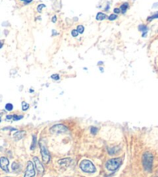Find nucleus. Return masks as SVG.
<instances>
[{
	"mask_svg": "<svg viewBox=\"0 0 158 177\" xmlns=\"http://www.w3.org/2000/svg\"><path fill=\"white\" fill-rule=\"evenodd\" d=\"M143 166L144 169L147 172H151L152 168H153V156L150 152H147L143 155Z\"/></svg>",
	"mask_w": 158,
	"mask_h": 177,
	"instance_id": "obj_1",
	"label": "nucleus"
},
{
	"mask_svg": "<svg viewBox=\"0 0 158 177\" xmlns=\"http://www.w3.org/2000/svg\"><path fill=\"white\" fill-rule=\"evenodd\" d=\"M122 163V158H114L108 160L105 163V168L110 172H115L117 170Z\"/></svg>",
	"mask_w": 158,
	"mask_h": 177,
	"instance_id": "obj_2",
	"label": "nucleus"
},
{
	"mask_svg": "<svg viewBox=\"0 0 158 177\" xmlns=\"http://www.w3.org/2000/svg\"><path fill=\"white\" fill-rule=\"evenodd\" d=\"M79 166H80V169L86 173H94L96 171V168L94 164L88 159L82 160L80 162Z\"/></svg>",
	"mask_w": 158,
	"mask_h": 177,
	"instance_id": "obj_3",
	"label": "nucleus"
},
{
	"mask_svg": "<svg viewBox=\"0 0 158 177\" xmlns=\"http://www.w3.org/2000/svg\"><path fill=\"white\" fill-rule=\"evenodd\" d=\"M40 146H41V152L43 161H44V163H48L50 160V152H49L45 143H44V141H41V142H40Z\"/></svg>",
	"mask_w": 158,
	"mask_h": 177,
	"instance_id": "obj_4",
	"label": "nucleus"
},
{
	"mask_svg": "<svg viewBox=\"0 0 158 177\" xmlns=\"http://www.w3.org/2000/svg\"><path fill=\"white\" fill-rule=\"evenodd\" d=\"M67 127L64 126V124L61 123H58V124H55L50 127V131L51 134H56V135H60V134H65L67 132Z\"/></svg>",
	"mask_w": 158,
	"mask_h": 177,
	"instance_id": "obj_5",
	"label": "nucleus"
},
{
	"mask_svg": "<svg viewBox=\"0 0 158 177\" xmlns=\"http://www.w3.org/2000/svg\"><path fill=\"white\" fill-rule=\"evenodd\" d=\"M36 174L34 169V165L32 162L28 161L27 162V166L26 169L25 174H24V177H33Z\"/></svg>",
	"mask_w": 158,
	"mask_h": 177,
	"instance_id": "obj_6",
	"label": "nucleus"
},
{
	"mask_svg": "<svg viewBox=\"0 0 158 177\" xmlns=\"http://www.w3.org/2000/svg\"><path fill=\"white\" fill-rule=\"evenodd\" d=\"M9 164H10V162H9L8 158L6 157H1L0 158V167L5 172H9Z\"/></svg>",
	"mask_w": 158,
	"mask_h": 177,
	"instance_id": "obj_7",
	"label": "nucleus"
},
{
	"mask_svg": "<svg viewBox=\"0 0 158 177\" xmlns=\"http://www.w3.org/2000/svg\"><path fill=\"white\" fill-rule=\"evenodd\" d=\"M33 162H34V165L36 166V169L39 174L44 173V166L42 165L41 162L40 161L39 158L37 157H33Z\"/></svg>",
	"mask_w": 158,
	"mask_h": 177,
	"instance_id": "obj_8",
	"label": "nucleus"
},
{
	"mask_svg": "<svg viewBox=\"0 0 158 177\" xmlns=\"http://www.w3.org/2000/svg\"><path fill=\"white\" fill-rule=\"evenodd\" d=\"M26 135V131H18L17 132H16L13 135V138L16 140V141H19V140H21Z\"/></svg>",
	"mask_w": 158,
	"mask_h": 177,
	"instance_id": "obj_9",
	"label": "nucleus"
},
{
	"mask_svg": "<svg viewBox=\"0 0 158 177\" xmlns=\"http://www.w3.org/2000/svg\"><path fill=\"white\" fill-rule=\"evenodd\" d=\"M139 31H141V32H143V37H145V36L147 35V31H148V27H147V26H145V25H139Z\"/></svg>",
	"mask_w": 158,
	"mask_h": 177,
	"instance_id": "obj_10",
	"label": "nucleus"
},
{
	"mask_svg": "<svg viewBox=\"0 0 158 177\" xmlns=\"http://www.w3.org/2000/svg\"><path fill=\"white\" fill-rule=\"evenodd\" d=\"M70 161H71V160H70L69 158H63V159L59 160V161H58V163H59L60 165H61V166H66V165H68Z\"/></svg>",
	"mask_w": 158,
	"mask_h": 177,
	"instance_id": "obj_11",
	"label": "nucleus"
},
{
	"mask_svg": "<svg viewBox=\"0 0 158 177\" xmlns=\"http://www.w3.org/2000/svg\"><path fill=\"white\" fill-rule=\"evenodd\" d=\"M106 15L103 13H101V12L96 15V19H97V20H103V19H106Z\"/></svg>",
	"mask_w": 158,
	"mask_h": 177,
	"instance_id": "obj_12",
	"label": "nucleus"
},
{
	"mask_svg": "<svg viewBox=\"0 0 158 177\" xmlns=\"http://www.w3.org/2000/svg\"><path fill=\"white\" fill-rule=\"evenodd\" d=\"M129 8V3L128 2H125V3L122 4L120 7V11L122 12V13H126V10H128Z\"/></svg>",
	"mask_w": 158,
	"mask_h": 177,
	"instance_id": "obj_13",
	"label": "nucleus"
},
{
	"mask_svg": "<svg viewBox=\"0 0 158 177\" xmlns=\"http://www.w3.org/2000/svg\"><path fill=\"white\" fill-rule=\"evenodd\" d=\"M36 146V135H33V141H32L30 149H31V150H33V149H35Z\"/></svg>",
	"mask_w": 158,
	"mask_h": 177,
	"instance_id": "obj_14",
	"label": "nucleus"
},
{
	"mask_svg": "<svg viewBox=\"0 0 158 177\" xmlns=\"http://www.w3.org/2000/svg\"><path fill=\"white\" fill-rule=\"evenodd\" d=\"M29 107H30V105L28 104L27 103H26V102H23L22 103V110L23 111H27V110L29 109Z\"/></svg>",
	"mask_w": 158,
	"mask_h": 177,
	"instance_id": "obj_15",
	"label": "nucleus"
},
{
	"mask_svg": "<svg viewBox=\"0 0 158 177\" xmlns=\"http://www.w3.org/2000/svg\"><path fill=\"white\" fill-rule=\"evenodd\" d=\"M5 109L7 111H12L13 110V105L12 103H7L5 106Z\"/></svg>",
	"mask_w": 158,
	"mask_h": 177,
	"instance_id": "obj_16",
	"label": "nucleus"
},
{
	"mask_svg": "<svg viewBox=\"0 0 158 177\" xmlns=\"http://www.w3.org/2000/svg\"><path fill=\"white\" fill-rule=\"evenodd\" d=\"M19 169V165L17 162H13L12 164V169L13 171H16Z\"/></svg>",
	"mask_w": 158,
	"mask_h": 177,
	"instance_id": "obj_17",
	"label": "nucleus"
},
{
	"mask_svg": "<svg viewBox=\"0 0 158 177\" xmlns=\"http://www.w3.org/2000/svg\"><path fill=\"white\" fill-rule=\"evenodd\" d=\"M77 30H78L79 33H83L84 30H85V27H84L82 25H78V28H77Z\"/></svg>",
	"mask_w": 158,
	"mask_h": 177,
	"instance_id": "obj_18",
	"label": "nucleus"
},
{
	"mask_svg": "<svg viewBox=\"0 0 158 177\" xmlns=\"http://www.w3.org/2000/svg\"><path fill=\"white\" fill-rule=\"evenodd\" d=\"M158 19V12H156V13H154V14H153V16H150V17L148 18V19H147V20L151 21V20H153V19Z\"/></svg>",
	"mask_w": 158,
	"mask_h": 177,
	"instance_id": "obj_19",
	"label": "nucleus"
},
{
	"mask_svg": "<svg viewBox=\"0 0 158 177\" xmlns=\"http://www.w3.org/2000/svg\"><path fill=\"white\" fill-rule=\"evenodd\" d=\"M23 116H18V115H16V114H14L13 117V120H15V121H18V120H21V119H23Z\"/></svg>",
	"mask_w": 158,
	"mask_h": 177,
	"instance_id": "obj_20",
	"label": "nucleus"
},
{
	"mask_svg": "<svg viewBox=\"0 0 158 177\" xmlns=\"http://www.w3.org/2000/svg\"><path fill=\"white\" fill-rule=\"evenodd\" d=\"M98 131H99V129H98L97 127H91V133L92 134V135H96L98 133Z\"/></svg>",
	"mask_w": 158,
	"mask_h": 177,
	"instance_id": "obj_21",
	"label": "nucleus"
},
{
	"mask_svg": "<svg viewBox=\"0 0 158 177\" xmlns=\"http://www.w3.org/2000/svg\"><path fill=\"white\" fill-rule=\"evenodd\" d=\"M117 18H118V16L116 14H111L109 16L108 19H109V20L113 21V20H115V19H117Z\"/></svg>",
	"mask_w": 158,
	"mask_h": 177,
	"instance_id": "obj_22",
	"label": "nucleus"
},
{
	"mask_svg": "<svg viewBox=\"0 0 158 177\" xmlns=\"http://www.w3.org/2000/svg\"><path fill=\"white\" fill-rule=\"evenodd\" d=\"M51 79L55 81H58L60 79V76L58 74H53L51 76Z\"/></svg>",
	"mask_w": 158,
	"mask_h": 177,
	"instance_id": "obj_23",
	"label": "nucleus"
},
{
	"mask_svg": "<svg viewBox=\"0 0 158 177\" xmlns=\"http://www.w3.org/2000/svg\"><path fill=\"white\" fill-rule=\"evenodd\" d=\"M46 6L44 5V4H41V5H39L37 6V11L39 12V13H41L42 12V10L43 8H45Z\"/></svg>",
	"mask_w": 158,
	"mask_h": 177,
	"instance_id": "obj_24",
	"label": "nucleus"
},
{
	"mask_svg": "<svg viewBox=\"0 0 158 177\" xmlns=\"http://www.w3.org/2000/svg\"><path fill=\"white\" fill-rule=\"evenodd\" d=\"M78 31L77 30H73L71 31V35H72V37H76L78 35Z\"/></svg>",
	"mask_w": 158,
	"mask_h": 177,
	"instance_id": "obj_25",
	"label": "nucleus"
},
{
	"mask_svg": "<svg viewBox=\"0 0 158 177\" xmlns=\"http://www.w3.org/2000/svg\"><path fill=\"white\" fill-rule=\"evenodd\" d=\"M120 9H118V8H116L114 9V13H116V14H118V13H120Z\"/></svg>",
	"mask_w": 158,
	"mask_h": 177,
	"instance_id": "obj_26",
	"label": "nucleus"
},
{
	"mask_svg": "<svg viewBox=\"0 0 158 177\" xmlns=\"http://www.w3.org/2000/svg\"><path fill=\"white\" fill-rule=\"evenodd\" d=\"M13 115H7L6 116V120H13Z\"/></svg>",
	"mask_w": 158,
	"mask_h": 177,
	"instance_id": "obj_27",
	"label": "nucleus"
},
{
	"mask_svg": "<svg viewBox=\"0 0 158 177\" xmlns=\"http://www.w3.org/2000/svg\"><path fill=\"white\" fill-rule=\"evenodd\" d=\"M57 21V17L56 16H53V17H52V22L53 23H55Z\"/></svg>",
	"mask_w": 158,
	"mask_h": 177,
	"instance_id": "obj_28",
	"label": "nucleus"
},
{
	"mask_svg": "<svg viewBox=\"0 0 158 177\" xmlns=\"http://www.w3.org/2000/svg\"><path fill=\"white\" fill-rule=\"evenodd\" d=\"M33 0H25L24 2H25V3L26 4H28V3H30V2H31Z\"/></svg>",
	"mask_w": 158,
	"mask_h": 177,
	"instance_id": "obj_29",
	"label": "nucleus"
},
{
	"mask_svg": "<svg viewBox=\"0 0 158 177\" xmlns=\"http://www.w3.org/2000/svg\"><path fill=\"white\" fill-rule=\"evenodd\" d=\"M153 8H158V2H156V3L153 4Z\"/></svg>",
	"mask_w": 158,
	"mask_h": 177,
	"instance_id": "obj_30",
	"label": "nucleus"
},
{
	"mask_svg": "<svg viewBox=\"0 0 158 177\" xmlns=\"http://www.w3.org/2000/svg\"><path fill=\"white\" fill-rule=\"evenodd\" d=\"M2 46H3V43L2 41H0V48H2Z\"/></svg>",
	"mask_w": 158,
	"mask_h": 177,
	"instance_id": "obj_31",
	"label": "nucleus"
},
{
	"mask_svg": "<svg viewBox=\"0 0 158 177\" xmlns=\"http://www.w3.org/2000/svg\"><path fill=\"white\" fill-rule=\"evenodd\" d=\"M100 68L101 71H102H102H103V68H102V67H100V68Z\"/></svg>",
	"mask_w": 158,
	"mask_h": 177,
	"instance_id": "obj_32",
	"label": "nucleus"
},
{
	"mask_svg": "<svg viewBox=\"0 0 158 177\" xmlns=\"http://www.w3.org/2000/svg\"><path fill=\"white\" fill-rule=\"evenodd\" d=\"M102 64H103V62H99V65H102Z\"/></svg>",
	"mask_w": 158,
	"mask_h": 177,
	"instance_id": "obj_33",
	"label": "nucleus"
},
{
	"mask_svg": "<svg viewBox=\"0 0 158 177\" xmlns=\"http://www.w3.org/2000/svg\"><path fill=\"white\" fill-rule=\"evenodd\" d=\"M1 120H2V119H1V117H0V122H1Z\"/></svg>",
	"mask_w": 158,
	"mask_h": 177,
	"instance_id": "obj_34",
	"label": "nucleus"
},
{
	"mask_svg": "<svg viewBox=\"0 0 158 177\" xmlns=\"http://www.w3.org/2000/svg\"><path fill=\"white\" fill-rule=\"evenodd\" d=\"M21 1H25V0H21Z\"/></svg>",
	"mask_w": 158,
	"mask_h": 177,
	"instance_id": "obj_35",
	"label": "nucleus"
}]
</instances>
